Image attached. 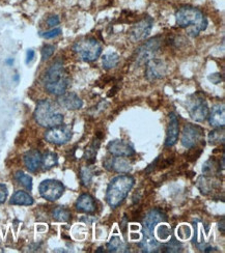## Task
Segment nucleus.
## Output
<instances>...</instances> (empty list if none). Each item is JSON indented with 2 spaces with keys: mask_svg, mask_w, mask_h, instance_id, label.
<instances>
[{
  "mask_svg": "<svg viewBox=\"0 0 225 253\" xmlns=\"http://www.w3.org/2000/svg\"><path fill=\"white\" fill-rule=\"evenodd\" d=\"M61 34V29L60 28H55V29H52L50 31H47V33L42 34L41 36L44 38V39H53V38H56Z\"/></svg>",
  "mask_w": 225,
  "mask_h": 253,
  "instance_id": "36",
  "label": "nucleus"
},
{
  "mask_svg": "<svg viewBox=\"0 0 225 253\" xmlns=\"http://www.w3.org/2000/svg\"><path fill=\"white\" fill-rule=\"evenodd\" d=\"M170 228L165 226V225H161L158 227V230H157V234H158V237L160 240H166L169 238L170 236Z\"/></svg>",
  "mask_w": 225,
  "mask_h": 253,
  "instance_id": "35",
  "label": "nucleus"
},
{
  "mask_svg": "<svg viewBox=\"0 0 225 253\" xmlns=\"http://www.w3.org/2000/svg\"><path fill=\"white\" fill-rule=\"evenodd\" d=\"M73 136L72 129L69 126H56L50 128L45 133V139L49 143L56 144V145H62L69 142Z\"/></svg>",
  "mask_w": 225,
  "mask_h": 253,
  "instance_id": "9",
  "label": "nucleus"
},
{
  "mask_svg": "<svg viewBox=\"0 0 225 253\" xmlns=\"http://www.w3.org/2000/svg\"><path fill=\"white\" fill-rule=\"evenodd\" d=\"M161 42H162L161 39L156 37L147 41L144 45L139 48L136 56V65L138 67L146 65L149 60L155 58L161 47Z\"/></svg>",
  "mask_w": 225,
  "mask_h": 253,
  "instance_id": "7",
  "label": "nucleus"
},
{
  "mask_svg": "<svg viewBox=\"0 0 225 253\" xmlns=\"http://www.w3.org/2000/svg\"><path fill=\"white\" fill-rule=\"evenodd\" d=\"M103 67L106 70H110L115 68L120 62V55L116 53H107L102 57Z\"/></svg>",
  "mask_w": 225,
  "mask_h": 253,
  "instance_id": "27",
  "label": "nucleus"
},
{
  "mask_svg": "<svg viewBox=\"0 0 225 253\" xmlns=\"http://www.w3.org/2000/svg\"><path fill=\"white\" fill-rule=\"evenodd\" d=\"M187 108H188L190 117L195 122L201 123L203 121H206L209 117L210 110H209L208 103L206 99L201 97L198 93L193 94V96L190 98L187 104Z\"/></svg>",
  "mask_w": 225,
  "mask_h": 253,
  "instance_id": "6",
  "label": "nucleus"
},
{
  "mask_svg": "<svg viewBox=\"0 0 225 253\" xmlns=\"http://www.w3.org/2000/svg\"><path fill=\"white\" fill-rule=\"evenodd\" d=\"M15 178L17 182H19L26 190H28V191H30V190L32 189V177L30 175L26 174L25 172L17 171L15 173Z\"/></svg>",
  "mask_w": 225,
  "mask_h": 253,
  "instance_id": "32",
  "label": "nucleus"
},
{
  "mask_svg": "<svg viewBox=\"0 0 225 253\" xmlns=\"http://www.w3.org/2000/svg\"><path fill=\"white\" fill-rule=\"evenodd\" d=\"M23 160L27 169L30 172H36L42 164V154L37 150L28 151L25 153Z\"/></svg>",
  "mask_w": 225,
  "mask_h": 253,
  "instance_id": "20",
  "label": "nucleus"
},
{
  "mask_svg": "<svg viewBox=\"0 0 225 253\" xmlns=\"http://www.w3.org/2000/svg\"><path fill=\"white\" fill-rule=\"evenodd\" d=\"M58 164V156L55 153L48 152L44 155H42V168L44 170H49L51 168Z\"/></svg>",
  "mask_w": 225,
  "mask_h": 253,
  "instance_id": "24",
  "label": "nucleus"
},
{
  "mask_svg": "<svg viewBox=\"0 0 225 253\" xmlns=\"http://www.w3.org/2000/svg\"><path fill=\"white\" fill-rule=\"evenodd\" d=\"M40 195L49 202H55L64 192V186L56 180H45L39 186Z\"/></svg>",
  "mask_w": 225,
  "mask_h": 253,
  "instance_id": "8",
  "label": "nucleus"
},
{
  "mask_svg": "<svg viewBox=\"0 0 225 253\" xmlns=\"http://www.w3.org/2000/svg\"><path fill=\"white\" fill-rule=\"evenodd\" d=\"M47 24L51 27L53 26H56L59 24V18L57 16H51L48 18L47 20Z\"/></svg>",
  "mask_w": 225,
  "mask_h": 253,
  "instance_id": "38",
  "label": "nucleus"
},
{
  "mask_svg": "<svg viewBox=\"0 0 225 253\" xmlns=\"http://www.w3.org/2000/svg\"><path fill=\"white\" fill-rule=\"evenodd\" d=\"M34 203V198L25 191L15 192L9 200V204L14 206H32Z\"/></svg>",
  "mask_w": 225,
  "mask_h": 253,
  "instance_id": "23",
  "label": "nucleus"
},
{
  "mask_svg": "<svg viewBox=\"0 0 225 253\" xmlns=\"http://www.w3.org/2000/svg\"><path fill=\"white\" fill-rule=\"evenodd\" d=\"M167 216L159 209H154L146 214L143 220V236H154V229L158 223L166 222Z\"/></svg>",
  "mask_w": 225,
  "mask_h": 253,
  "instance_id": "11",
  "label": "nucleus"
},
{
  "mask_svg": "<svg viewBox=\"0 0 225 253\" xmlns=\"http://www.w3.org/2000/svg\"><path fill=\"white\" fill-rule=\"evenodd\" d=\"M203 135H205V131L201 126L188 124L184 126L183 133H181V144L186 149H192L202 140Z\"/></svg>",
  "mask_w": 225,
  "mask_h": 253,
  "instance_id": "10",
  "label": "nucleus"
},
{
  "mask_svg": "<svg viewBox=\"0 0 225 253\" xmlns=\"http://www.w3.org/2000/svg\"><path fill=\"white\" fill-rule=\"evenodd\" d=\"M52 216L56 221H59V222H68L71 219V212L62 207H57L52 212Z\"/></svg>",
  "mask_w": 225,
  "mask_h": 253,
  "instance_id": "28",
  "label": "nucleus"
},
{
  "mask_svg": "<svg viewBox=\"0 0 225 253\" xmlns=\"http://www.w3.org/2000/svg\"><path fill=\"white\" fill-rule=\"evenodd\" d=\"M218 227L221 230V233H224V231H225V228H224V218H222V220L219 222Z\"/></svg>",
  "mask_w": 225,
  "mask_h": 253,
  "instance_id": "40",
  "label": "nucleus"
},
{
  "mask_svg": "<svg viewBox=\"0 0 225 253\" xmlns=\"http://www.w3.org/2000/svg\"><path fill=\"white\" fill-rule=\"evenodd\" d=\"M55 51V47L52 46V45H46L43 47L42 49V59L43 60H47L48 58H50L53 53H54Z\"/></svg>",
  "mask_w": 225,
  "mask_h": 253,
  "instance_id": "34",
  "label": "nucleus"
},
{
  "mask_svg": "<svg viewBox=\"0 0 225 253\" xmlns=\"http://www.w3.org/2000/svg\"><path fill=\"white\" fill-rule=\"evenodd\" d=\"M100 147V140L99 138H95L93 142L88 147L85 151V159L90 161V163H93L95 160L96 153H98V149Z\"/></svg>",
  "mask_w": 225,
  "mask_h": 253,
  "instance_id": "31",
  "label": "nucleus"
},
{
  "mask_svg": "<svg viewBox=\"0 0 225 253\" xmlns=\"http://www.w3.org/2000/svg\"><path fill=\"white\" fill-rule=\"evenodd\" d=\"M181 250H183V245L176 238H173L168 243L163 244L161 247V251L165 253H177L181 252Z\"/></svg>",
  "mask_w": 225,
  "mask_h": 253,
  "instance_id": "30",
  "label": "nucleus"
},
{
  "mask_svg": "<svg viewBox=\"0 0 225 253\" xmlns=\"http://www.w3.org/2000/svg\"><path fill=\"white\" fill-rule=\"evenodd\" d=\"M107 150L108 152L115 157H132L135 155L134 147L125 140L116 139L113 141H110L107 145Z\"/></svg>",
  "mask_w": 225,
  "mask_h": 253,
  "instance_id": "14",
  "label": "nucleus"
},
{
  "mask_svg": "<svg viewBox=\"0 0 225 253\" xmlns=\"http://www.w3.org/2000/svg\"><path fill=\"white\" fill-rule=\"evenodd\" d=\"M75 207H76V210L79 211V212L85 214H93L96 210L94 199L90 194L80 195Z\"/></svg>",
  "mask_w": 225,
  "mask_h": 253,
  "instance_id": "19",
  "label": "nucleus"
},
{
  "mask_svg": "<svg viewBox=\"0 0 225 253\" xmlns=\"http://www.w3.org/2000/svg\"><path fill=\"white\" fill-rule=\"evenodd\" d=\"M196 185H197L198 189L200 190V192L202 194L208 195L219 186V182L216 181L215 177H214V176L201 175V176L198 177Z\"/></svg>",
  "mask_w": 225,
  "mask_h": 253,
  "instance_id": "21",
  "label": "nucleus"
},
{
  "mask_svg": "<svg viewBox=\"0 0 225 253\" xmlns=\"http://www.w3.org/2000/svg\"><path fill=\"white\" fill-rule=\"evenodd\" d=\"M35 55H36L35 51L29 49V50L27 51V53H26V63H29V62H31L32 60H34Z\"/></svg>",
  "mask_w": 225,
  "mask_h": 253,
  "instance_id": "39",
  "label": "nucleus"
},
{
  "mask_svg": "<svg viewBox=\"0 0 225 253\" xmlns=\"http://www.w3.org/2000/svg\"><path fill=\"white\" fill-rule=\"evenodd\" d=\"M209 122L215 128H222L225 125V108L224 104L219 103L214 105L211 111H209Z\"/></svg>",
  "mask_w": 225,
  "mask_h": 253,
  "instance_id": "17",
  "label": "nucleus"
},
{
  "mask_svg": "<svg viewBox=\"0 0 225 253\" xmlns=\"http://www.w3.org/2000/svg\"><path fill=\"white\" fill-rule=\"evenodd\" d=\"M179 133H180L179 120L177 118L176 113L171 112L169 114V126H168L166 139H165L166 147H171L177 143V141L179 139Z\"/></svg>",
  "mask_w": 225,
  "mask_h": 253,
  "instance_id": "15",
  "label": "nucleus"
},
{
  "mask_svg": "<svg viewBox=\"0 0 225 253\" xmlns=\"http://www.w3.org/2000/svg\"><path fill=\"white\" fill-rule=\"evenodd\" d=\"M167 67L165 62L161 59L153 58L146 63L145 76L149 81L161 79L165 76Z\"/></svg>",
  "mask_w": 225,
  "mask_h": 253,
  "instance_id": "13",
  "label": "nucleus"
},
{
  "mask_svg": "<svg viewBox=\"0 0 225 253\" xmlns=\"http://www.w3.org/2000/svg\"><path fill=\"white\" fill-rule=\"evenodd\" d=\"M154 21L152 18H145L137 22L130 30V39L132 42H139L145 40L153 28Z\"/></svg>",
  "mask_w": 225,
  "mask_h": 253,
  "instance_id": "12",
  "label": "nucleus"
},
{
  "mask_svg": "<svg viewBox=\"0 0 225 253\" xmlns=\"http://www.w3.org/2000/svg\"><path fill=\"white\" fill-rule=\"evenodd\" d=\"M109 252H128V246L120 237H112L107 244Z\"/></svg>",
  "mask_w": 225,
  "mask_h": 253,
  "instance_id": "25",
  "label": "nucleus"
},
{
  "mask_svg": "<svg viewBox=\"0 0 225 253\" xmlns=\"http://www.w3.org/2000/svg\"><path fill=\"white\" fill-rule=\"evenodd\" d=\"M35 120L41 126L50 129L63 123V114L51 101L41 100L35 110Z\"/></svg>",
  "mask_w": 225,
  "mask_h": 253,
  "instance_id": "4",
  "label": "nucleus"
},
{
  "mask_svg": "<svg viewBox=\"0 0 225 253\" xmlns=\"http://www.w3.org/2000/svg\"><path fill=\"white\" fill-rule=\"evenodd\" d=\"M43 82H44L45 89L49 93L58 97L67 91L70 79L62 63L54 62L45 73Z\"/></svg>",
  "mask_w": 225,
  "mask_h": 253,
  "instance_id": "2",
  "label": "nucleus"
},
{
  "mask_svg": "<svg viewBox=\"0 0 225 253\" xmlns=\"http://www.w3.org/2000/svg\"><path fill=\"white\" fill-rule=\"evenodd\" d=\"M92 176H93V171L90 167L89 166H83L80 170V180L83 186L88 187L90 185L92 181Z\"/></svg>",
  "mask_w": 225,
  "mask_h": 253,
  "instance_id": "33",
  "label": "nucleus"
},
{
  "mask_svg": "<svg viewBox=\"0 0 225 253\" xmlns=\"http://www.w3.org/2000/svg\"><path fill=\"white\" fill-rule=\"evenodd\" d=\"M73 50L79 57L88 62L98 59L102 53V46L98 41L93 38H87L75 43Z\"/></svg>",
  "mask_w": 225,
  "mask_h": 253,
  "instance_id": "5",
  "label": "nucleus"
},
{
  "mask_svg": "<svg viewBox=\"0 0 225 253\" xmlns=\"http://www.w3.org/2000/svg\"><path fill=\"white\" fill-rule=\"evenodd\" d=\"M139 247L146 253H156L161 251L162 244L155 239L154 236H143V240L139 243Z\"/></svg>",
  "mask_w": 225,
  "mask_h": 253,
  "instance_id": "22",
  "label": "nucleus"
},
{
  "mask_svg": "<svg viewBox=\"0 0 225 253\" xmlns=\"http://www.w3.org/2000/svg\"><path fill=\"white\" fill-rule=\"evenodd\" d=\"M176 21L179 27L188 28L191 37H197L199 33L206 30L208 21L199 9L192 6H183L177 10Z\"/></svg>",
  "mask_w": 225,
  "mask_h": 253,
  "instance_id": "1",
  "label": "nucleus"
},
{
  "mask_svg": "<svg viewBox=\"0 0 225 253\" xmlns=\"http://www.w3.org/2000/svg\"><path fill=\"white\" fill-rule=\"evenodd\" d=\"M135 183L131 175H119L114 177L107 188L106 199L108 205L115 209L123 204Z\"/></svg>",
  "mask_w": 225,
  "mask_h": 253,
  "instance_id": "3",
  "label": "nucleus"
},
{
  "mask_svg": "<svg viewBox=\"0 0 225 253\" xmlns=\"http://www.w3.org/2000/svg\"><path fill=\"white\" fill-rule=\"evenodd\" d=\"M224 126L222 128H216L209 134V143L212 145L223 144L224 143Z\"/></svg>",
  "mask_w": 225,
  "mask_h": 253,
  "instance_id": "29",
  "label": "nucleus"
},
{
  "mask_svg": "<svg viewBox=\"0 0 225 253\" xmlns=\"http://www.w3.org/2000/svg\"><path fill=\"white\" fill-rule=\"evenodd\" d=\"M7 188L4 184H0V205H2L7 197Z\"/></svg>",
  "mask_w": 225,
  "mask_h": 253,
  "instance_id": "37",
  "label": "nucleus"
},
{
  "mask_svg": "<svg viewBox=\"0 0 225 253\" xmlns=\"http://www.w3.org/2000/svg\"><path fill=\"white\" fill-rule=\"evenodd\" d=\"M104 165L106 168H108V169L119 173H127L129 171H131L132 169L131 163L126 160L125 157L113 158V159L109 161H106Z\"/></svg>",
  "mask_w": 225,
  "mask_h": 253,
  "instance_id": "18",
  "label": "nucleus"
},
{
  "mask_svg": "<svg viewBox=\"0 0 225 253\" xmlns=\"http://www.w3.org/2000/svg\"><path fill=\"white\" fill-rule=\"evenodd\" d=\"M220 170V164H218L217 160L214 159V158H211V159L208 160L202 167L203 174L209 176H215L219 174Z\"/></svg>",
  "mask_w": 225,
  "mask_h": 253,
  "instance_id": "26",
  "label": "nucleus"
},
{
  "mask_svg": "<svg viewBox=\"0 0 225 253\" xmlns=\"http://www.w3.org/2000/svg\"><path fill=\"white\" fill-rule=\"evenodd\" d=\"M58 104L68 110H77L83 106L82 100L74 92H64L58 96Z\"/></svg>",
  "mask_w": 225,
  "mask_h": 253,
  "instance_id": "16",
  "label": "nucleus"
}]
</instances>
